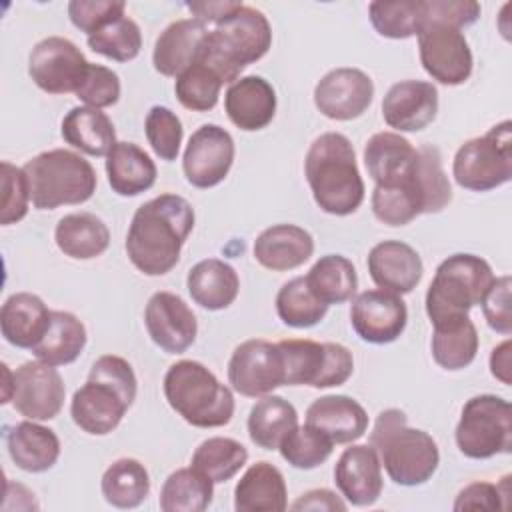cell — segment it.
Listing matches in <instances>:
<instances>
[{
    "label": "cell",
    "mask_w": 512,
    "mask_h": 512,
    "mask_svg": "<svg viewBox=\"0 0 512 512\" xmlns=\"http://www.w3.org/2000/svg\"><path fill=\"white\" fill-rule=\"evenodd\" d=\"M278 450H280V456L292 468L312 470L330 458L334 450V442L318 428L304 424L290 430Z\"/></svg>",
    "instance_id": "46"
},
{
    "label": "cell",
    "mask_w": 512,
    "mask_h": 512,
    "mask_svg": "<svg viewBox=\"0 0 512 512\" xmlns=\"http://www.w3.org/2000/svg\"><path fill=\"white\" fill-rule=\"evenodd\" d=\"M276 312L290 328H312L326 316L328 306L312 294L304 276H296L278 290Z\"/></svg>",
    "instance_id": "44"
},
{
    "label": "cell",
    "mask_w": 512,
    "mask_h": 512,
    "mask_svg": "<svg viewBox=\"0 0 512 512\" xmlns=\"http://www.w3.org/2000/svg\"><path fill=\"white\" fill-rule=\"evenodd\" d=\"M206 34L208 26L196 18H182L168 24L154 44V70L174 78L182 74L198 58Z\"/></svg>",
    "instance_id": "28"
},
{
    "label": "cell",
    "mask_w": 512,
    "mask_h": 512,
    "mask_svg": "<svg viewBox=\"0 0 512 512\" xmlns=\"http://www.w3.org/2000/svg\"><path fill=\"white\" fill-rule=\"evenodd\" d=\"M126 4L122 0H72L68 4L70 22L88 36L106 24L124 16Z\"/></svg>",
    "instance_id": "51"
},
{
    "label": "cell",
    "mask_w": 512,
    "mask_h": 512,
    "mask_svg": "<svg viewBox=\"0 0 512 512\" xmlns=\"http://www.w3.org/2000/svg\"><path fill=\"white\" fill-rule=\"evenodd\" d=\"M248 462V450L234 438L214 436L198 444L190 466L208 476L214 484L228 482Z\"/></svg>",
    "instance_id": "42"
},
{
    "label": "cell",
    "mask_w": 512,
    "mask_h": 512,
    "mask_svg": "<svg viewBox=\"0 0 512 512\" xmlns=\"http://www.w3.org/2000/svg\"><path fill=\"white\" fill-rule=\"evenodd\" d=\"M304 174L314 202L326 214L348 216L364 202V182L354 146L340 132H324L310 144Z\"/></svg>",
    "instance_id": "2"
},
{
    "label": "cell",
    "mask_w": 512,
    "mask_h": 512,
    "mask_svg": "<svg viewBox=\"0 0 512 512\" xmlns=\"http://www.w3.org/2000/svg\"><path fill=\"white\" fill-rule=\"evenodd\" d=\"M492 280L490 264L476 254L458 252L442 260L426 290V314L432 326L466 318Z\"/></svg>",
    "instance_id": "7"
},
{
    "label": "cell",
    "mask_w": 512,
    "mask_h": 512,
    "mask_svg": "<svg viewBox=\"0 0 512 512\" xmlns=\"http://www.w3.org/2000/svg\"><path fill=\"white\" fill-rule=\"evenodd\" d=\"M366 264L378 288L400 296L412 292L424 274L420 254L400 240H384L372 246Z\"/></svg>",
    "instance_id": "23"
},
{
    "label": "cell",
    "mask_w": 512,
    "mask_h": 512,
    "mask_svg": "<svg viewBox=\"0 0 512 512\" xmlns=\"http://www.w3.org/2000/svg\"><path fill=\"white\" fill-rule=\"evenodd\" d=\"M418 164L414 148L398 132H378L364 146V166L376 186H400L410 182Z\"/></svg>",
    "instance_id": "24"
},
{
    "label": "cell",
    "mask_w": 512,
    "mask_h": 512,
    "mask_svg": "<svg viewBox=\"0 0 512 512\" xmlns=\"http://www.w3.org/2000/svg\"><path fill=\"white\" fill-rule=\"evenodd\" d=\"M452 200V188L442 168V154L436 146L418 148V164L410 182L400 186H376L372 212L388 226H406L420 214H436Z\"/></svg>",
    "instance_id": "4"
},
{
    "label": "cell",
    "mask_w": 512,
    "mask_h": 512,
    "mask_svg": "<svg viewBox=\"0 0 512 512\" xmlns=\"http://www.w3.org/2000/svg\"><path fill=\"white\" fill-rule=\"evenodd\" d=\"M60 134L66 144L88 156H108L116 144L112 120L102 110L90 106L72 108L62 120Z\"/></svg>",
    "instance_id": "35"
},
{
    "label": "cell",
    "mask_w": 512,
    "mask_h": 512,
    "mask_svg": "<svg viewBox=\"0 0 512 512\" xmlns=\"http://www.w3.org/2000/svg\"><path fill=\"white\" fill-rule=\"evenodd\" d=\"M510 356H512V342H510V338L500 342L492 350V354H490V372H492V376L496 380H500L506 386L512 384V376H510L512 360H510Z\"/></svg>",
    "instance_id": "57"
},
{
    "label": "cell",
    "mask_w": 512,
    "mask_h": 512,
    "mask_svg": "<svg viewBox=\"0 0 512 512\" xmlns=\"http://www.w3.org/2000/svg\"><path fill=\"white\" fill-rule=\"evenodd\" d=\"M12 406L28 420H52L64 404L66 388L56 366L30 360L12 372Z\"/></svg>",
    "instance_id": "15"
},
{
    "label": "cell",
    "mask_w": 512,
    "mask_h": 512,
    "mask_svg": "<svg viewBox=\"0 0 512 512\" xmlns=\"http://www.w3.org/2000/svg\"><path fill=\"white\" fill-rule=\"evenodd\" d=\"M334 482L342 498L352 506H372L382 494V464L370 444L346 448L336 466Z\"/></svg>",
    "instance_id": "22"
},
{
    "label": "cell",
    "mask_w": 512,
    "mask_h": 512,
    "mask_svg": "<svg viewBox=\"0 0 512 512\" xmlns=\"http://www.w3.org/2000/svg\"><path fill=\"white\" fill-rule=\"evenodd\" d=\"M224 110L244 132L266 128L276 114V92L262 76H242L224 94Z\"/></svg>",
    "instance_id": "25"
},
{
    "label": "cell",
    "mask_w": 512,
    "mask_h": 512,
    "mask_svg": "<svg viewBox=\"0 0 512 512\" xmlns=\"http://www.w3.org/2000/svg\"><path fill=\"white\" fill-rule=\"evenodd\" d=\"M304 278L312 294L326 306L350 300L358 288L356 268L342 254L320 256Z\"/></svg>",
    "instance_id": "39"
},
{
    "label": "cell",
    "mask_w": 512,
    "mask_h": 512,
    "mask_svg": "<svg viewBox=\"0 0 512 512\" xmlns=\"http://www.w3.org/2000/svg\"><path fill=\"white\" fill-rule=\"evenodd\" d=\"M288 508V490L282 472L260 460L242 474L234 488L236 512H282Z\"/></svg>",
    "instance_id": "30"
},
{
    "label": "cell",
    "mask_w": 512,
    "mask_h": 512,
    "mask_svg": "<svg viewBox=\"0 0 512 512\" xmlns=\"http://www.w3.org/2000/svg\"><path fill=\"white\" fill-rule=\"evenodd\" d=\"M50 314L44 300L30 292L8 296L0 310V330L8 344L32 350L50 326Z\"/></svg>",
    "instance_id": "29"
},
{
    "label": "cell",
    "mask_w": 512,
    "mask_h": 512,
    "mask_svg": "<svg viewBox=\"0 0 512 512\" xmlns=\"http://www.w3.org/2000/svg\"><path fill=\"white\" fill-rule=\"evenodd\" d=\"M106 174L112 192L138 196L156 182L154 160L134 142H116L106 156Z\"/></svg>",
    "instance_id": "33"
},
{
    "label": "cell",
    "mask_w": 512,
    "mask_h": 512,
    "mask_svg": "<svg viewBox=\"0 0 512 512\" xmlns=\"http://www.w3.org/2000/svg\"><path fill=\"white\" fill-rule=\"evenodd\" d=\"M272 46L268 18L252 8L240 6L212 30H208L198 58L210 64L226 84L238 80L240 72L260 60Z\"/></svg>",
    "instance_id": "5"
},
{
    "label": "cell",
    "mask_w": 512,
    "mask_h": 512,
    "mask_svg": "<svg viewBox=\"0 0 512 512\" xmlns=\"http://www.w3.org/2000/svg\"><path fill=\"white\" fill-rule=\"evenodd\" d=\"M234 138L218 124H202L188 140L182 170L194 188L218 186L234 162Z\"/></svg>",
    "instance_id": "16"
},
{
    "label": "cell",
    "mask_w": 512,
    "mask_h": 512,
    "mask_svg": "<svg viewBox=\"0 0 512 512\" xmlns=\"http://www.w3.org/2000/svg\"><path fill=\"white\" fill-rule=\"evenodd\" d=\"M214 496V482L194 466L174 470L162 484L160 510L164 512H204Z\"/></svg>",
    "instance_id": "40"
},
{
    "label": "cell",
    "mask_w": 512,
    "mask_h": 512,
    "mask_svg": "<svg viewBox=\"0 0 512 512\" xmlns=\"http://www.w3.org/2000/svg\"><path fill=\"white\" fill-rule=\"evenodd\" d=\"M456 446L472 460H486L496 454H510L512 448V406L494 394L472 396L456 424Z\"/></svg>",
    "instance_id": "10"
},
{
    "label": "cell",
    "mask_w": 512,
    "mask_h": 512,
    "mask_svg": "<svg viewBox=\"0 0 512 512\" xmlns=\"http://www.w3.org/2000/svg\"><path fill=\"white\" fill-rule=\"evenodd\" d=\"M432 358L444 370H462L470 366L478 352V332L466 316L456 322L434 326Z\"/></svg>",
    "instance_id": "41"
},
{
    "label": "cell",
    "mask_w": 512,
    "mask_h": 512,
    "mask_svg": "<svg viewBox=\"0 0 512 512\" xmlns=\"http://www.w3.org/2000/svg\"><path fill=\"white\" fill-rule=\"evenodd\" d=\"M6 448L12 462L20 470L32 474L50 470L60 458V440L56 432L28 418L6 432Z\"/></svg>",
    "instance_id": "31"
},
{
    "label": "cell",
    "mask_w": 512,
    "mask_h": 512,
    "mask_svg": "<svg viewBox=\"0 0 512 512\" xmlns=\"http://www.w3.org/2000/svg\"><path fill=\"white\" fill-rule=\"evenodd\" d=\"M186 288L198 306L216 312L228 308L236 300L240 278L228 262L206 258L188 270Z\"/></svg>",
    "instance_id": "32"
},
{
    "label": "cell",
    "mask_w": 512,
    "mask_h": 512,
    "mask_svg": "<svg viewBox=\"0 0 512 512\" xmlns=\"http://www.w3.org/2000/svg\"><path fill=\"white\" fill-rule=\"evenodd\" d=\"M100 490L104 500L114 508H138L150 492L148 470L136 458H118L104 470Z\"/></svg>",
    "instance_id": "38"
},
{
    "label": "cell",
    "mask_w": 512,
    "mask_h": 512,
    "mask_svg": "<svg viewBox=\"0 0 512 512\" xmlns=\"http://www.w3.org/2000/svg\"><path fill=\"white\" fill-rule=\"evenodd\" d=\"M408 322V310L400 294L376 288L360 292L350 306L354 332L370 344H390L400 338Z\"/></svg>",
    "instance_id": "17"
},
{
    "label": "cell",
    "mask_w": 512,
    "mask_h": 512,
    "mask_svg": "<svg viewBox=\"0 0 512 512\" xmlns=\"http://www.w3.org/2000/svg\"><path fill=\"white\" fill-rule=\"evenodd\" d=\"M164 396L170 408L196 428H220L234 416L232 390L202 362L180 360L164 374Z\"/></svg>",
    "instance_id": "6"
},
{
    "label": "cell",
    "mask_w": 512,
    "mask_h": 512,
    "mask_svg": "<svg viewBox=\"0 0 512 512\" xmlns=\"http://www.w3.org/2000/svg\"><path fill=\"white\" fill-rule=\"evenodd\" d=\"M416 36L422 68L436 82L458 86L470 78L474 58L460 28L442 22H424Z\"/></svg>",
    "instance_id": "12"
},
{
    "label": "cell",
    "mask_w": 512,
    "mask_h": 512,
    "mask_svg": "<svg viewBox=\"0 0 512 512\" xmlns=\"http://www.w3.org/2000/svg\"><path fill=\"white\" fill-rule=\"evenodd\" d=\"M298 426L296 408L282 396H262L248 414V436L264 450H278L290 430Z\"/></svg>",
    "instance_id": "37"
},
{
    "label": "cell",
    "mask_w": 512,
    "mask_h": 512,
    "mask_svg": "<svg viewBox=\"0 0 512 512\" xmlns=\"http://www.w3.org/2000/svg\"><path fill=\"white\" fill-rule=\"evenodd\" d=\"M144 132L148 144L160 160L172 162L178 158L184 128L180 118L170 108L152 106L144 120Z\"/></svg>",
    "instance_id": "48"
},
{
    "label": "cell",
    "mask_w": 512,
    "mask_h": 512,
    "mask_svg": "<svg viewBox=\"0 0 512 512\" xmlns=\"http://www.w3.org/2000/svg\"><path fill=\"white\" fill-rule=\"evenodd\" d=\"M370 22L374 30L392 40H404L416 36L422 28V0H396L382 2L376 0L368 6Z\"/></svg>",
    "instance_id": "45"
},
{
    "label": "cell",
    "mask_w": 512,
    "mask_h": 512,
    "mask_svg": "<svg viewBox=\"0 0 512 512\" xmlns=\"http://www.w3.org/2000/svg\"><path fill=\"white\" fill-rule=\"evenodd\" d=\"M36 210L82 204L96 192V172L80 154L64 148L40 152L24 166Z\"/></svg>",
    "instance_id": "8"
},
{
    "label": "cell",
    "mask_w": 512,
    "mask_h": 512,
    "mask_svg": "<svg viewBox=\"0 0 512 512\" xmlns=\"http://www.w3.org/2000/svg\"><path fill=\"white\" fill-rule=\"evenodd\" d=\"M242 2H232V0H202V2H188L186 8L194 14L196 20L208 24H218L226 16H230L234 10H238Z\"/></svg>",
    "instance_id": "56"
},
{
    "label": "cell",
    "mask_w": 512,
    "mask_h": 512,
    "mask_svg": "<svg viewBox=\"0 0 512 512\" xmlns=\"http://www.w3.org/2000/svg\"><path fill=\"white\" fill-rule=\"evenodd\" d=\"M452 176L472 192L494 190L512 178V122L502 120L484 136L466 140L454 154Z\"/></svg>",
    "instance_id": "9"
},
{
    "label": "cell",
    "mask_w": 512,
    "mask_h": 512,
    "mask_svg": "<svg viewBox=\"0 0 512 512\" xmlns=\"http://www.w3.org/2000/svg\"><path fill=\"white\" fill-rule=\"evenodd\" d=\"M232 390L248 398H262L284 386V364L278 342L250 338L238 344L228 360Z\"/></svg>",
    "instance_id": "14"
},
{
    "label": "cell",
    "mask_w": 512,
    "mask_h": 512,
    "mask_svg": "<svg viewBox=\"0 0 512 512\" xmlns=\"http://www.w3.org/2000/svg\"><path fill=\"white\" fill-rule=\"evenodd\" d=\"M78 100H82L90 108H108L120 98V80L118 74L102 64H92L86 70L84 80L74 92Z\"/></svg>",
    "instance_id": "50"
},
{
    "label": "cell",
    "mask_w": 512,
    "mask_h": 512,
    "mask_svg": "<svg viewBox=\"0 0 512 512\" xmlns=\"http://www.w3.org/2000/svg\"><path fill=\"white\" fill-rule=\"evenodd\" d=\"M438 90L426 80H402L390 86L382 100L384 122L398 132H418L434 122Z\"/></svg>",
    "instance_id": "21"
},
{
    "label": "cell",
    "mask_w": 512,
    "mask_h": 512,
    "mask_svg": "<svg viewBox=\"0 0 512 512\" xmlns=\"http://www.w3.org/2000/svg\"><path fill=\"white\" fill-rule=\"evenodd\" d=\"M30 186L24 168L2 162V212L0 224H16L28 214Z\"/></svg>",
    "instance_id": "49"
},
{
    "label": "cell",
    "mask_w": 512,
    "mask_h": 512,
    "mask_svg": "<svg viewBox=\"0 0 512 512\" xmlns=\"http://www.w3.org/2000/svg\"><path fill=\"white\" fill-rule=\"evenodd\" d=\"M252 252L256 262L268 270H294L314 254V238L296 224H274L258 234Z\"/></svg>",
    "instance_id": "26"
},
{
    "label": "cell",
    "mask_w": 512,
    "mask_h": 512,
    "mask_svg": "<svg viewBox=\"0 0 512 512\" xmlns=\"http://www.w3.org/2000/svg\"><path fill=\"white\" fill-rule=\"evenodd\" d=\"M510 476H504L502 482L492 484V482H472L464 486L456 500H454V510H506L508 508V498H510Z\"/></svg>",
    "instance_id": "52"
},
{
    "label": "cell",
    "mask_w": 512,
    "mask_h": 512,
    "mask_svg": "<svg viewBox=\"0 0 512 512\" xmlns=\"http://www.w3.org/2000/svg\"><path fill=\"white\" fill-rule=\"evenodd\" d=\"M144 324L152 342L166 354L186 352L198 334V322L190 306L172 292H156L144 310Z\"/></svg>",
    "instance_id": "19"
},
{
    "label": "cell",
    "mask_w": 512,
    "mask_h": 512,
    "mask_svg": "<svg viewBox=\"0 0 512 512\" xmlns=\"http://www.w3.org/2000/svg\"><path fill=\"white\" fill-rule=\"evenodd\" d=\"M224 78L204 60L196 58L182 74L176 76L174 92L178 102L194 112H208L218 104Z\"/></svg>",
    "instance_id": "43"
},
{
    "label": "cell",
    "mask_w": 512,
    "mask_h": 512,
    "mask_svg": "<svg viewBox=\"0 0 512 512\" xmlns=\"http://www.w3.org/2000/svg\"><path fill=\"white\" fill-rule=\"evenodd\" d=\"M132 404L112 384L88 378L80 386L70 402V416L74 424L92 436L110 434L124 418Z\"/></svg>",
    "instance_id": "20"
},
{
    "label": "cell",
    "mask_w": 512,
    "mask_h": 512,
    "mask_svg": "<svg viewBox=\"0 0 512 512\" xmlns=\"http://www.w3.org/2000/svg\"><path fill=\"white\" fill-rule=\"evenodd\" d=\"M422 16V24L442 22L462 30L480 18V4L472 0H422Z\"/></svg>",
    "instance_id": "54"
},
{
    "label": "cell",
    "mask_w": 512,
    "mask_h": 512,
    "mask_svg": "<svg viewBox=\"0 0 512 512\" xmlns=\"http://www.w3.org/2000/svg\"><path fill=\"white\" fill-rule=\"evenodd\" d=\"M370 446L376 450L388 478L400 486L428 482L440 464L436 440L418 428H410L406 414L398 408L382 410L370 432Z\"/></svg>",
    "instance_id": "3"
},
{
    "label": "cell",
    "mask_w": 512,
    "mask_h": 512,
    "mask_svg": "<svg viewBox=\"0 0 512 512\" xmlns=\"http://www.w3.org/2000/svg\"><path fill=\"white\" fill-rule=\"evenodd\" d=\"M510 288L512 280L510 276L494 278L490 288L480 300L482 314L492 330L498 334L510 336L512 334V312H510Z\"/></svg>",
    "instance_id": "53"
},
{
    "label": "cell",
    "mask_w": 512,
    "mask_h": 512,
    "mask_svg": "<svg viewBox=\"0 0 512 512\" xmlns=\"http://www.w3.org/2000/svg\"><path fill=\"white\" fill-rule=\"evenodd\" d=\"M86 346V328L78 316L64 310H52L50 326L42 340L32 348L36 360L50 366L72 364Z\"/></svg>",
    "instance_id": "36"
},
{
    "label": "cell",
    "mask_w": 512,
    "mask_h": 512,
    "mask_svg": "<svg viewBox=\"0 0 512 512\" xmlns=\"http://www.w3.org/2000/svg\"><path fill=\"white\" fill-rule=\"evenodd\" d=\"M278 348L282 354L286 386H342L354 372L352 352L336 342L290 338L280 340Z\"/></svg>",
    "instance_id": "11"
},
{
    "label": "cell",
    "mask_w": 512,
    "mask_h": 512,
    "mask_svg": "<svg viewBox=\"0 0 512 512\" xmlns=\"http://www.w3.org/2000/svg\"><path fill=\"white\" fill-rule=\"evenodd\" d=\"M88 48L116 62L134 60L142 48L140 26L126 14L88 36Z\"/></svg>",
    "instance_id": "47"
},
{
    "label": "cell",
    "mask_w": 512,
    "mask_h": 512,
    "mask_svg": "<svg viewBox=\"0 0 512 512\" xmlns=\"http://www.w3.org/2000/svg\"><path fill=\"white\" fill-rule=\"evenodd\" d=\"M54 240L64 256L74 260H92L110 246V230L102 218L92 212H74L58 220Z\"/></svg>",
    "instance_id": "34"
},
{
    "label": "cell",
    "mask_w": 512,
    "mask_h": 512,
    "mask_svg": "<svg viewBox=\"0 0 512 512\" xmlns=\"http://www.w3.org/2000/svg\"><path fill=\"white\" fill-rule=\"evenodd\" d=\"M374 98L372 78L360 68H334L314 88V104L330 120H354L362 116Z\"/></svg>",
    "instance_id": "18"
},
{
    "label": "cell",
    "mask_w": 512,
    "mask_h": 512,
    "mask_svg": "<svg viewBox=\"0 0 512 512\" xmlns=\"http://www.w3.org/2000/svg\"><path fill=\"white\" fill-rule=\"evenodd\" d=\"M292 510H326V512H344L348 508V504L336 496L332 490L328 488H316V490H308L302 496H298L292 504Z\"/></svg>",
    "instance_id": "55"
},
{
    "label": "cell",
    "mask_w": 512,
    "mask_h": 512,
    "mask_svg": "<svg viewBox=\"0 0 512 512\" xmlns=\"http://www.w3.org/2000/svg\"><path fill=\"white\" fill-rule=\"evenodd\" d=\"M306 424L324 432L334 444H350L364 436L368 414L360 402L344 394L316 398L306 410Z\"/></svg>",
    "instance_id": "27"
},
{
    "label": "cell",
    "mask_w": 512,
    "mask_h": 512,
    "mask_svg": "<svg viewBox=\"0 0 512 512\" xmlns=\"http://www.w3.org/2000/svg\"><path fill=\"white\" fill-rule=\"evenodd\" d=\"M194 208L178 194H160L144 202L132 216L126 234V254L146 276L170 272L194 228Z\"/></svg>",
    "instance_id": "1"
},
{
    "label": "cell",
    "mask_w": 512,
    "mask_h": 512,
    "mask_svg": "<svg viewBox=\"0 0 512 512\" xmlns=\"http://www.w3.org/2000/svg\"><path fill=\"white\" fill-rule=\"evenodd\" d=\"M90 62L80 48L62 36H48L34 44L28 56V74L48 94L76 92Z\"/></svg>",
    "instance_id": "13"
}]
</instances>
